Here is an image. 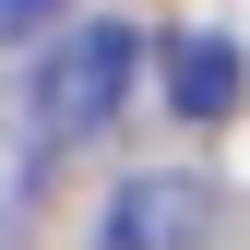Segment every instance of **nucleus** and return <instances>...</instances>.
I'll return each instance as SVG.
<instances>
[{
	"mask_svg": "<svg viewBox=\"0 0 250 250\" xmlns=\"http://www.w3.org/2000/svg\"><path fill=\"white\" fill-rule=\"evenodd\" d=\"M131 72H143V36L131 24H72L48 60H36V83H24V131H36V155H72V143H96L119 96H131Z\"/></svg>",
	"mask_w": 250,
	"mask_h": 250,
	"instance_id": "f257e3e1",
	"label": "nucleus"
},
{
	"mask_svg": "<svg viewBox=\"0 0 250 250\" xmlns=\"http://www.w3.org/2000/svg\"><path fill=\"white\" fill-rule=\"evenodd\" d=\"M203 238H214V179H179V167L131 179L96 227V250H203Z\"/></svg>",
	"mask_w": 250,
	"mask_h": 250,
	"instance_id": "f03ea898",
	"label": "nucleus"
},
{
	"mask_svg": "<svg viewBox=\"0 0 250 250\" xmlns=\"http://www.w3.org/2000/svg\"><path fill=\"white\" fill-rule=\"evenodd\" d=\"M238 83H250V72H238L227 36H179V48H167V107H179V119H227Z\"/></svg>",
	"mask_w": 250,
	"mask_h": 250,
	"instance_id": "7ed1b4c3",
	"label": "nucleus"
},
{
	"mask_svg": "<svg viewBox=\"0 0 250 250\" xmlns=\"http://www.w3.org/2000/svg\"><path fill=\"white\" fill-rule=\"evenodd\" d=\"M48 12H60V0H0V36H36Z\"/></svg>",
	"mask_w": 250,
	"mask_h": 250,
	"instance_id": "20e7f679",
	"label": "nucleus"
}]
</instances>
